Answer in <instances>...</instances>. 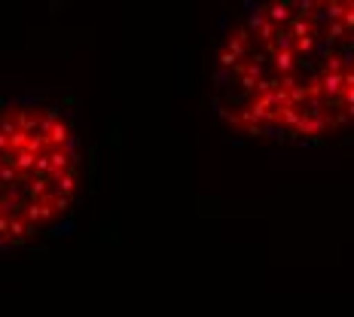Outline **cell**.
Here are the masks:
<instances>
[{"label": "cell", "instance_id": "cell-1", "mask_svg": "<svg viewBox=\"0 0 354 317\" xmlns=\"http://www.w3.org/2000/svg\"><path fill=\"white\" fill-rule=\"evenodd\" d=\"M58 213L53 211V204L49 202H28L25 211H21V220H25L28 226H40V223H53Z\"/></svg>", "mask_w": 354, "mask_h": 317}, {"label": "cell", "instance_id": "cell-3", "mask_svg": "<svg viewBox=\"0 0 354 317\" xmlns=\"http://www.w3.org/2000/svg\"><path fill=\"white\" fill-rule=\"evenodd\" d=\"M43 122V110L40 107H19V128L28 131V135H34L37 128H40Z\"/></svg>", "mask_w": 354, "mask_h": 317}, {"label": "cell", "instance_id": "cell-4", "mask_svg": "<svg viewBox=\"0 0 354 317\" xmlns=\"http://www.w3.org/2000/svg\"><path fill=\"white\" fill-rule=\"evenodd\" d=\"M46 202L53 204L55 213H68V211L73 208V195H58V193H53V195L46 198Z\"/></svg>", "mask_w": 354, "mask_h": 317}, {"label": "cell", "instance_id": "cell-5", "mask_svg": "<svg viewBox=\"0 0 354 317\" xmlns=\"http://www.w3.org/2000/svg\"><path fill=\"white\" fill-rule=\"evenodd\" d=\"M43 122H49V125L62 122V107H58V104H49V107H43Z\"/></svg>", "mask_w": 354, "mask_h": 317}, {"label": "cell", "instance_id": "cell-2", "mask_svg": "<svg viewBox=\"0 0 354 317\" xmlns=\"http://www.w3.org/2000/svg\"><path fill=\"white\" fill-rule=\"evenodd\" d=\"M77 189H80V171H77V168H68V171H62L58 177H53V193L73 195Z\"/></svg>", "mask_w": 354, "mask_h": 317}]
</instances>
